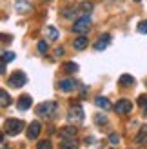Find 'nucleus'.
<instances>
[{
  "label": "nucleus",
  "mask_w": 147,
  "mask_h": 149,
  "mask_svg": "<svg viewBox=\"0 0 147 149\" xmlns=\"http://www.w3.org/2000/svg\"><path fill=\"white\" fill-rule=\"evenodd\" d=\"M4 129L9 136H17L20 131H24V122L18 120V118H9V120H6Z\"/></svg>",
  "instance_id": "f257e3e1"
},
{
  "label": "nucleus",
  "mask_w": 147,
  "mask_h": 149,
  "mask_svg": "<svg viewBox=\"0 0 147 149\" xmlns=\"http://www.w3.org/2000/svg\"><path fill=\"white\" fill-rule=\"evenodd\" d=\"M91 29V17H80L75 24H73V31L78 35H85Z\"/></svg>",
  "instance_id": "f03ea898"
},
{
  "label": "nucleus",
  "mask_w": 147,
  "mask_h": 149,
  "mask_svg": "<svg viewBox=\"0 0 147 149\" xmlns=\"http://www.w3.org/2000/svg\"><path fill=\"white\" fill-rule=\"evenodd\" d=\"M56 102H42L38 107H36V115L38 116H44V118H49L53 116V113L56 111Z\"/></svg>",
  "instance_id": "7ed1b4c3"
},
{
  "label": "nucleus",
  "mask_w": 147,
  "mask_h": 149,
  "mask_svg": "<svg viewBox=\"0 0 147 149\" xmlns=\"http://www.w3.org/2000/svg\"><path fill=\"white\" fill-rule=\"evenodd\" d=\"M27 82V77H26V73L24 71H15L11 77H9V80H7V86L9 87H15V89H18V87H22Z\"/></svg>",
  "instance_id": "20e7f679"
},
{
  "label": "nucleus",
  "mask_w": 147,
  "mask_h": 149,
  "mask_svg": "<svg viewBox=\"0 0 147 149\" xmlns=\"http://www.w3.org/2000/svg\"><path fill=\"white\" fill-rule=\"evenodd\" d=\"M67 120L71 124H82L84 122V109L82 106H71L67 113Z\"/></svg>",
  "instance_id": "39448f33"
},
{
  "label": "nucleus",
  "mask_w": 147,
  "mask_h": 149,
  "mask_svg": "<svg viewBox=\"0 0 147 149\" xmlns=\"http://www.w3.org/2000/svg\"><path fill=\"white\" fill-rule=\"evenodd\" d=\"M114 111L118 115H127V113L133 111V104H131V100H127V98H120L114 104Z\"/></svg>",
  "instance_id": "423d86ee"
},
{
  "label": "nucleus",
  "mask_w": 147,
  "mask_h": 149,
  "mask_svg": "<svg viewBox=\"0 0 147 149\" xmlns=\"http://www.w3.org/2000/svg\"><path fill=\"white\" fill-rule=\"evenodd\" d=\"M40 131H42V124H40L38 120L31 122V124H29V127H27V138H29V140H35V138H38Z\"/></svg>",
  "instance_id": "0eeeda50"
},
{
  "label": "nucleus",
  "mask_w": 147,
  "mask_h": 149,
  "mask_svg": "<svg viewBox=\"0 0 147 149\" xmlns=\"http://www.w3.org/2000/svg\"><path fill=\"white\" fill-rule=\"evenodd\" d=\"M76 86H78V82H76L75 78H64V80L58 82V87H60V91H64V93L73 91Z\"/></svg>",
  "instance_id": "6e6552de"
},
{
  "label": "nucleus",
  "mask_w": 147,
  "mask_h": 149,
  "mask_svg": "<svg viewBox=\"0 0 147 149\" xmlns=\"http://www.w3.org/2000/svg\"><path fill=\"white\" fill-rule=\"evenodd\" d=\"M109 44H111V35H109V33H104L96 42H94V49H96V51H104Z\"/></svg>",
  "instance_id": "1a4fd4ad"
},
{
  "label": "nucleus",
  "mask_w": 147,
  "mask_h": 149,
  "mask_svg": "<svg viewBox=\"0 0 147 149\" xmlns=\"http://www.w3.org/2000/svg\"><path fill=\"white\" fill-rule=\"evenodd\" d=\"M31 104H33L31 96H29V95H22L20 98H18V102H17V107L20 111H27L29 107H31Z\"/></svg>",
  "instance_id": "9d476101"
},
{
  "label": "nucleus",
  "mask_w": 147,
  "mask_h": 149,
  "mask_svg": "<svg viewBox=\"0 0 147 149\" xmlns=\"http://www.w3.org/2000/svg\"><path fill=\"white\" fill-rule=\"evenodd\" d=\"M15 9H17L20 15H26L33 9V6L27 2V0H17V4H15Z\"/></svg>",
  "instance_id": "9b49d317"
},
{
  "label": "nucleus",
  "mask_w": 147,
  "mask_h": 149,
  "mask_svg": "<svg viewBox=\"0 0 147 149\" xmlns=\"http://www.w3.org/2000/svg\"><path fill=\"white\" fill-rule=\"evenodd\" d=\"M58 135H60V138H62V140H67V138H75V136H76V129L73 127V125H67V127H62Z\"/></svg>",
  "instance_id": "f8f14e48"
},
{
  "label": "nucleus",
  "mask_w": 147,
  "mask_h": 149,
  "mask_svg": "<svg viewBox=\"0 0 147 149\" xmlns=\"http://www.w3.org/2000/svg\"><path fill=\"white\" fill-rule=\"evenodd\" d=\"M80 15H82V17H91V13H93V9H94V6H93V2H82L80 4Z\"/></svg>",
  "instance_id": "ddd939ff"
},
{
  "label": "nucleus",
  "mask_w": 147,
  "mask_h": 149,
  "mask_svg": "<svg viewBox=\"0 0 147 149\" xmlns=\"http://www.w3.org/2000/svg\"><path fill=\"white\" fill-rule=\"evenodd\" d=\"M87 44H89L87 36H85V35H82V36H78V38L73 42V47H75L76 51H82V49H85V47H87Z\"/></svg>",
  "instance_id": "4468645a"
},
{
  "label": "nucleus",
  "mask_w": 147,
  "mask_h": 149,
  "mask_svg": "<svg viewBox=\"0 0 147 149\" xmlns=\"http://www.w3.org/2000/svg\"><path fill=\"white\" fill-rule=\"evenodd\" d=\"M94 104H96L98 107L109 111L111 109V102H109V98H105V96H96V100H94Z\"/></svg>",
  "instance_id": "2eb2a0df"
},
{
  "label": "nucleus",
  "mask_w": 147,
  "mask_h": 149,
  "mask_svg": "<svg viewBox=\"0 0 147 149\" xmlns=\"http://www.w3.org/2000/svg\"><path fill=\"white\" fill-rule=\"evenodd\" d=\"M60 147L62 149H78V142L75 138H67V140H62Z\"/></svg>",
  "instance_id": "dca6fc26"
},
{
  "label": "nucleus",
  "mask_w": 147,
  "mask_h": 149,
  "mask_svg": "<svg viewBox=\"0 0 147 149\" xmlns=\"http://www.w3.org/2000/svg\"><path fill=\"white\" fill-rule=\"evenodd\" d=\"M46 35H47V38L49 40H58V36H60V33H58V29L56 27H53V26H49V27H46Z\"/></svg>",
  "instance_id": "f3484780"
},
{
  "label": "nucleus",
  "mask_w": 147,
  "mask_h": 149,
  "mask_svg": "<svg viewBox=\"0 0 147 149\" xmlns=\"http://www.w3.org/2000/svg\"><path fill=\"white\" fill-rule=\"evenodd\" d=\"M136 144H147V125H144L136 135Z\"/></svg>",
  "instance_id": "a211bd4d"
},
{
  "label": "nucleus",
  "mask_w": 147,
  "mask_h": 149,
  "mask_svg": "<svg viewBox=\"0 0 147 149\" xmlns=\"http://www.w3.org/2000/svg\"><path fill=\"white\" fill-rule=\"evenodd\" d=\"M9 102H11V96H9V93H6L4 89H0V107H6V106H9Z\"/></svg>",
  "instance_id": "6ab92c4d"
},
{
  "label": "nucleus",
  "mask_w": 147,
  "mask_h": 149,
  "mask_svg": "<svg viewBox=\"0 0 147 149\" xmlns=\"http://www.w3.org/2000/svg\"><path fill=\"white\" fill-rule=\"evenodd\" d=\"M138 106H140L144 116H147V95H140V96H138Z\"/></svg>",
  "instance_id": "aec40b11"
},
{
  "label": "nucleus",
  "mask_w": 147,
  "mask_h": 149,
  "mask_svg": "<svg viewBox=\"0 0 147 149\" xmlns=\"http://www.w3.org/2000/svg\"><path fill=\"white\" fill-rule=\"evenodd\" d=\"M120 84L122 86H133L135 84V78L131 77V74H122V77H120Z\"/></svg>",
  "instance_id": "412c9836"
},
{
  "label": "nucleus",
  "mask_w": 147,
  "mask_h": 149,
  "mask_svg": "<svg viewBox=\"0 0 147 149\" xmlns=\"http://www.w3.org/2000/svg\"><path fill=\"white\" fill-rule=\"evenodd\" d=\"M94 124H98V125L107 124V116L102 115V113H96V115H94Z\"/></svg>",
  "instance_id": "4be33fe9"
},
{
  "label": "nucleus",
  "mask_w": 147,
  "mask_h": 149,
  "mask_svg": "<svg viewBox=\"0 0 147 149\" xmlns=\"http://www.w3.org/2000/svg\"><path fill=\"white\" fill-rule=\"evenodd\" d=\"M64 69L67 71V73H76V71H78V65H76L75 62H67V64L64 65Z\"/></svg>",
  "instance_id": "5701e85b"
},
{
  "label": "nucleus",
  "mask_w": 147,
  "mask_h": 149,
  "mask_svg": "<svg viewBox=\"0 0 147 149\" xmlns=\"http://www.w3.org/2000/svg\"><path fill=\"white\" fill-rule=\"evenodd\" d=\"M136 31H138V33H142V35H147V20H142L140 24H138Z\"/></svg>",
  "instance_id": "b1692460"
},
{
  "label": "nucleus",
  "mask_w": 147,
  "mask_h": 149,
  "mask_svg": "<svg viewBox=\"0 0 147 149\" xmlns=\"http://www.w3.org/2000/svg\"><path fill=\"white\" fill-rule=\"evenodd\" d=\"M2 60L4 62H13L15 60V53H13V51H6V53L2 55Z\"/></svg>",
  "instance_id": "393cba45"
},
{
  "label": "nucleus",
  "mask_w": 147,
  "mask_h": 149,
  "mask_svg": "<svg viewBox=\"0 0 147 149\" xmlns=\"http://www.w3.org/2000/svg\"><path fill=\"white\" fill-rule=\"evenodd\" d=\"M38 149H53V146L49 140H42V142H38Z\"/></svg>",
  "instance_id": "a878e982"
},
{
  "label": "nucleus",
  "mask_w": 147,
  "mask_h": 149,
  "mask_svg": "<svg viewBox=\"0 0 147 149\" xmlns=\"http://www.w3.org/2000/svg\"><path fill=\"white\" fill-rule=\"evenodd\" d=\"M38 51H40L42 55L47 53V42H46V40H40V42H38Z\"/></svg>",
  "instance_id": "bb28decb"
},
{
  "label": "nucleus",
  "mask_w": 147,
  "mask_h": 149,
  "mask_svg": "<svg viewBox=\"0 0 147 149\" xmlns=\"http://www.w3.org/2000/svg\"><path fill=\"white\" fill-rule=\"evenodd\" d=\"M62 13H64L65 18H73V17H75V9H64Z\"/></svg>",
  "instance_id": "cd10ccee"
},
{
  "label": "nucleus",
  "mask_w": 147,
  "mask_h": 149,
  "mask_svg": "<svg viewBox=\"0 0 147 149\" xmlns=\"http://www.w3.org/2000/svg\"><path fill=\"white\" fill-rule=\"evenodd\" d=\"M109 142H111V144H118V136H116V135H109Z\"/></svg>",
  "instance_id": "c85d7f7f"
},
{
  "label": "nucleus",
  "mask_w": 147,
  "mask_h": 149,
  "mask_svg": "<svg viewBox=\"0 0 147 149\" xmlns=\"http://www.w3.org/2000/svg\"><path fill=\"white\" fill-rule=\"evenodd\" d=\"M2 73H6V62L0 60V74H2Z\"/></svg>",
  "instance_id": "c756f323"
},
{
  "label": "nucleus",
  "mask_w": 147,
  "mask_h": 149,
  "mask_svg": "<svg viewBox=\"0 0 147 149\" xmlns=\"http://www.w3.org/2000/svg\"><path fill=\"white\" fill-rule=\"evenodd\" d=\"M4 142V135H2V133H0V144H2Z\"/></svg>",
  "instance_id": "7c9ffc66"
},
{
  "label": "nucleus",
  "mask_w": 147,
  "mask_h": 149,
  "mask_svg": "<svg viewBox=\"0 0 147 149\" xmlns=\"http://www.w3.org/2000/svg\"><path fill=\"white\" fill-rule=\"evenodd\" d=\"M136 2H140V0H136Z\"/></svg>",
  "instance_id": "2f4dec72"
},
{
  "label": "nucleus",
  "mask_w": 147,
  "mask_h": 149,
  "mask_svg": "<svg viewBox=\"0 0 147 149\" xmlns=\"http://www.w3.org/2000/svg\"><path fill=\"white\" fill-rule=\"evenodd\" d=\"M46 2H47V0H46Z\"/></svg>",
  "instance_id": "473e14b6"
}]
</instances>
